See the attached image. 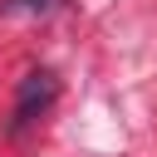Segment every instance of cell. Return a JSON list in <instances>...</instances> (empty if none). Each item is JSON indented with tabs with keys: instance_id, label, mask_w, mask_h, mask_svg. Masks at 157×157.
Listing matches in <instances>:
<instances>
[{
	"instance_id": "obj_1",
	"label": "cell",
	"mask_w": 157,
	"mask_h": 157,
	"mask_svg": "<svg viewBox=\"0 0 157 157\" xmlns=\"http://www.w3.org/2000/svg\"><path fill=\"white\" fill-rule=\"evenodd\" d=\"M59 98V78L49 74V69H34V74H25L20 78V93H15V113H10V137H20L29 123H39L44 113H49V103Z\"/></svg>"
}]
</instances>
